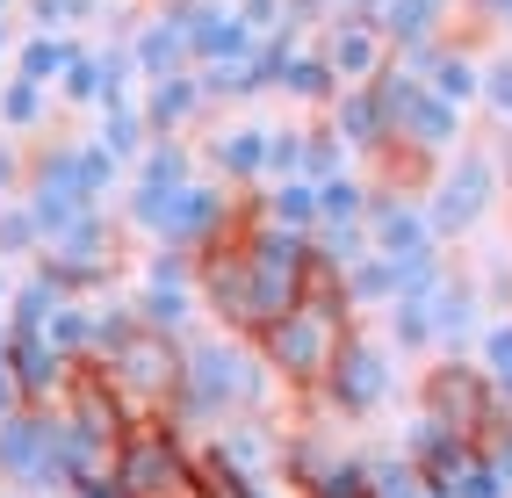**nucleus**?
<instances>
[{"label": "nucleus", "instance_id": "nucleus-1", "mask_svg": "<svg viewBox=\"0 0 512 498\" xmlns=\"http://www.w3.org/2000/svg\"><path fill=\"white\" fill-rule=\"evenodd\" d=\"M275 369L260 361L253 340H238V332H188L181 340V390H174V419L188 441L217 434L231 419H267L275 412Z\"/></svg>", "mask_w": 512, "mask_h": 498}, {"label": "nucleus", "instance_id": "nucleus-2", "mask_svg": "<svg viewBox=\"0 0 512 498\" xmlns=\"http://www.w3.org/2000/svg\"><path fill=\"white\" fill-rule=\"evenodd\" d=\"M354 340V304H347V289H339V275L332 268H318L311 275V289L296 296V304L260 332V361L275 369V383L282 390H296V397H318L325 390V376H332V361H339V347Z\"/></svg>", "mask_w": 512, "mask_h": 498}, {"label": "nucleus", "instance_id": "nucleus-3", "mask_svg": "<svg viewBox=\"0 0 512 498\" xmlns=\"http://www.w3.org/2000/svg\"><path fill=\"white\" fill-rule=\"evenodd\" d=\"M238 203H246V195H231L224 181L195 174V181L174 188V195L130 188V195H123V217H130V231H145V239L166 246V253H202V246H217L224 231L238 224Z\"/></svg>", "mask_w": 512, "mask_h": 498}, {"label": "nucleus", "instance_id": "nucleus-4", "mask_svg": "<svg viewBox=\"0 0 512 498\" xmlns=\"http://www.w3.org/2000/svg\"><path fill=\"white\" fill-rule=\"evenodd\" d=\"M505 203V159L491 145H462L433 166L426 181V217H433V239H469V231H484Z\"/></svg>", "mask_w": 512, "mask_h": 498}, {"label": "nucleus", "instance_id": "nucleus-5", "mask_svg": "<svg viewBox=\"0 0 512 498\" xmlns=\"http://www.w3.org/2000/svg\"><path fill=\"white\" fill-rule=\"evenodd\" d=\"M87 369L116 390V405L130 419H166V412H174V390H181V340L138 325L123 347H109L101 361H87Z\"/></svg>", "mask_w": 512, "mask_h": 498}, {"label": "nucleus", "instance_id": "nucleus-6", "mask_svg": "<svg viewBox=\"0 0 512 498\" xmlns=\"http://www.w3.org/2000/svg\"><path fill=\"white\" fill-rule=\"evenodd\" d=\"M116 498H195V441L174 419H138L116 455Z\"/></svg>", "mask_w": 512, "mask_h": 498}, {"label": "nucleus", "instance_id": "nucleus-7", "mask_svg": "<svg viewBox=\"0 0 512 498\" xmlns=\"http://www.w3.org/2000/svg\"><path fill=\"white\" fill-rule=\"evenodd\" d=\"M282 484L296 498H375V455L339 448L325 426L282 434Z\"/></svg>", "mask_w": 512, "mask_h": 498}, {"label": "nucleus", "instance_id": "nucleus-8", "mask_svg": "<svg viewBox=\"0 0 512 498\" xmlns=\"http://www.w3.org/2000/svg\"><path fill=\"white\" fill-rule=\"evenodd\" d=\"M0 484L22 498L65 491V419L58 405H22L0 419Z\"/></svg>", "mask_w": 512, "mask_h": 498}, {"label": "nucleus", "instance_id": "nucleus-9", "mask_svg": "<svg viewBox=\"0 0 512 498\" xmlns=\"http://www.w3.org/2000/svg\"><path fill=\"white\" fill-rule=\"evenodd\" d=\"M419 412L433 426H448V434H462L469 448H484V434L498 426V390L484 383V369H476L469 354H440L433 369L419 376Z\"/></svg>", "mask_w": 512, "mask_h": 498}, {"label": "nucleus", "instance_id": "nucleus-10", "mask_svg": "<svg viewBox=\"0 0 512 498\" xmlns=\"http://www.w3.org/2000/svg\"><path fill=\"white\" fill-rule=\"evenodd\" d=\"M37 268H44L65 296H87V289H101V282H116V268H123V224H116L109 210H87L80 224H65L58 239H44Z\"/></svg>", "mask_w": 512, "mask_h": 498}, {"label": "nucleus", "instance_id": "nucleus-11", "mask_svg": "<svg viewBox=\"0 0 512 498\" xmlns=\"http://www.w3.org/2000/svg\"><path fill=\"white\" fill-rule=\"evenodd\" d=\"M390 390H397L390 340H375V332H361V325H354V340L339 347L332 376H325V390H318V405H325L332 419H375V412L390 405Z\"/></svg>", "mask_w": 512, "mask_h": 498}, {"label": "nucleus", "instance_id": "nucleus-12", "mask_svg": "<svg viewBox=\"0 0 512 498\" xmlns=\"http://www.w3.org/2000/svg\"><path fill=\"white\" fill-rule=\"evenodd\" d=\"M130 304H138V325L188 340L195 318H202L195 253H166V246H152V253H145V268H138V289H130Z\"/></svg>", "mask_w": 512, "mask_h": 498}, {"label": "nucleus", "instance_id": "nucleus-13", "mask_svg": "<svg viewBox=\"0 0 512 498\" xmlns=\"http://www.w3.org/2000/svg\"><path fill=\"white\" fill-rule=\"evenodd\" d=\"M311 44L325 51V65H332L339 87H375V73L390 65V37H383L375 15H361V8H332Z\"/></svg>", "mask_w": 512, "mask_h": 498}, {"label": "nucleus", "instance_id": "nucleus-14", "mask_svg": "<svg viewBox=\"0 0 512 498\" xmlns=\"http://www.w3.org/2000/svg\"><path fill=\"white\" fill-rule=\"evenodd\" d=\"M368 246L375 253H390V260H419L433 253V217H426V195L419 188H390V181H375L368 195Z\"/></svg>", "mask_w": 512, "mask_h": 498}, {"label": "nucleus", "instance_id": "nucleus-15", "mask_svg": "<svg viewBox=\"0 0 512 498\" xmlns=\"http://www.w3.org/2000/svg\"><path fill=\"white\" fill-rule=\"evenodd\" d=\"M195 448L210 462H224L231 477H253V484L282 477V426H275V412L267 419H231V426H217V434H202Z\"/></svg>", "mask_w": 512, "mask_h": 498}, {"label": "nucleus", "instance_id": "nucleus-16", "mask_svg": "<svg viewBox=\"0 0 512 498\" xmlns=\"http://www.w3.org/2000/svg\"><path fill=\"white\" fill-rule=\"evenodd\" d=\"M130 58H138V80H174V73H195V44H188V0H166L152 8L138 29H130Z\"/></svg>", "mask_w": 512, "mask_h": 498}, {"label": "nucleus", "instance_id": "nucleus-17", "mask_svg": "<svg viewBox=\"0 0 512 498\" xmlns=\"http://www.w3.org/2000/svg\"><path fill=\"white\" fill-rule=\"evenodd\" d=\"M202 166L210 181H224L231 195H253L267 181V123H224L202 138Z\"/></svg>", "mask_w": 512, "mask_h": 498}, {"label": "nucleus", "instance_id": "nucleus-18", "mask_svg": "<svg viewBox=\"0 0 512 498\" xmlns=\"http://www.w3.org/2000/svg\"><path fill=\"white\" fill-rule=\"evenodd\" d=\"M404 65H412L440 102H455V109H476V94H484V58H476V44H462V37H440L426 51H404Z\"/></svg>", "mask_w": 512, "mask_h": 498}, {"label": "nucleus", "instance_id": "nucleus-19", "mask_svg": "<svg viewBox=\"0 0 512 498\" xmlns=\"http://www.w3.org/2000/svg\"><path fill=\"white\" fill-rule=\"evenodd\" d=\"M426 311H433V347L440 354H469L476 332H484V289H476V275L448 268V282L426 296Z\"/></svg>", "mask_w": 512, "mask_h": 498}, {"label": "nucleus", "instance_id": "nucleus-20", "mask_svg": "<svg viewBox=\"0 0 512 498\" xmlns=\"http://www.w3.org/2000/svg\"><path fill=\"white\" fill-rule=\"evenodd\" d=\"M188 44H195V65H238L260 51V37L238 22L231 0H188Z\"/></svg>", "mask_w": 512, "mask_h": 498}, {"label": "nucleus", "instance_id": "nucleus-21", "mask_svg": "<svg viewBox=\"0 0 512 498\" xmlns=\"http://www.w3.org/2000/svg\"><path fill=\"white\" fill-rule=\"evenodd\" d=\"M8 332H15V325H8ZM8 369H15V383H22L29 405H58L65 383L80 376V361H65L44 332H15V340H8Z\"/></svg>", "mask_w": 512, "mask_h": 498}, {"label": "nucleus", "instance_id": "nucleus-22", "mask_svg": "<svg viewBox=\"0 0 512 498\" xmlns=\"http://www.w3.org/2000/svg\"><path fill=\"white\" fill-rule=\"evenodd\" d=\"M138 109L152 123V138H188V130L210 116L217 102H210V87H202V73H174V80H152L138 94Z\"/></svg>", "mask_w": 512, "mask_h": 498}, {"label": "nucleus", "instance_id": "nucleus-23", "mask_svg": "<svg viewBox=\"0 0 512 498\" xmlns=\"http://www.w3.org/2000/svg\"><path fill=\"white\" fill-rule=\"evenodd\" d=\"M375 29L390 37V58L426 51V44L448 37V0H383V8H375Z\"/></svg>", "mask_w": 512, "mask_h": 498}, {"label": "nucleus", "instance_id": "nucleus-24", "mask_svg": "<svg viewBox=\"0 0 512 498\" xmlns=\"http://www.w3.org/2000/svg\"><path fill=\"white\" fill-rule=\"evenodd\" d=\"M325 123L347 138V152L354 159H383V102H375V87H339L332 94V109H325Z\"/></svg>", "mask_w": 512, "mask_h": 498}, {"label": "nucleus", "instance_id": "nucleus-25", "mask_svg": "<svg viewBox=\"0 0 512 498\" xmlns=\"http://www.w3.org/2000/svg\"><path fill=\"white\" fill-rule=\"evenodd\" d=\"M195 174H202V152H195L188 138H152V145H145V159L130 166V188L174 195V188H188Z\"/></svg>", "mask_w": 512, "mask_h": 498}, {"label": "nucleus", "instance_id": "nucleus-26", "mask_svg": "<svg viewBox=\"0 0 512 498\" xmlns=\"http://www.w3.org/2000/svg\"><path fill=\"white\" fill-rule=\"evenodd\" d=\"M87 44L73 37V29H29V37L15 44V80H37V87H58L65 65H73Z\"/></svg>", "mask_w": 512, "mask_h": 498}, {"label": "nucleus", "instance_id": "nucleus-27", "mask_svg": "<svg viewBox=\"0 0 512 498\" xmlns=\"http://www.w3.org/2000/svg\"><path fill=\"white\" fill-rule=\"evenodd\" d=\"M260 224H282V231H318V181H267L246 195Z\"/></svg>", "mask_w": 512, "mask_h": 498}, {"label": "nucleus", "instance_id": "nucleus-28", "mask_svg": "<svg viewBox=\"0 0 512 498\" xmlns=\"http://www.w3.org/2000/svg\"><path fill=\"white\" fill-rule=\"evenodd\" d=\"M339 289H347L354 318H361V311H390V304H397V260L368 246L361 260H347V268H339Z\"/></svg>", "mask_w": 512, "mask_h": 498}, {"label": "nucleus", "instance_id": "nucleus-29", "mask_svg": "<svg viewBox=\"0 0 512 498\" xmlns=\"http://www.w3.org/2000/svg\"><path fill=\"white\" fill-rule=\"evenodd\" d=\"M94 145L109 152V159H123V166H138V159H145V145H152V123H145V109H138V102L94 109Z\"/></svg>", "mask_w": 512, "mask_h": 498}, {"label": "nucleus", "instance_id": "nucleus-30", "mask_svg": "<svg viewBox=\"0 0 512 498\" xmlns=\"http://www.w3.org/2000/svg\"><path fill=\"white\" fill-rule=\"evenodd\" d=\"M44 340L65 361H80V369H87V361H94V304H87V296H65V304L51 311V325H44Z\"/></svg>", "mask_w": 512, "mask_h": 498}, {"label": "nucleus", "instance_id": "nucleus-31", "mask_svg": "<svg viewBox=\"0 0 512 498\" xmlns=\"http://www.w3.org/2000/svg\"><path fill=\"white\" fill-rule=\"evenodd\" d=\"M339 174H354V152L347 138L318 116V123H303V181H339Z\"/></svg>", "mask_w": 512, "mask_h": 498}, {"label": "nucleus", "instance_id": "nucleus-32", "mask_svg": "<svg viewBox=\"0 0 512 498\" xmlns=\"http://www.w3.org/2000/svg\"><path fill=\"white\" fill-rule=\"evenodd\" d=\"M44 116H51V87H37V80H0V130H15V138H29V130H44Z\"/></svg>", "mask_w": 512, "mask_h": 498}, {"label": "nucleus", "instance_id": "nucleus-33", "mask_svg": "<svg viewBox=\"0 0 512 498\" xmlns=\"http://www.w3.org/2000/svg\"><path fill=\"white\" fill-rule=\"evenodd\" d=\"M58 304H65V289L37 268V275H22V282H15V296H8V325H15V332H44Z\"/></svg>", "mask_w": 512, "mask_h": 498}, {"label": "nucleus", "instance_id": "nucleus-34", "mask_svg": "<svg viewBox=\"0 0 512 498\" xmlns=\"http://www.w3.org/2000/svg\"><path fill=\"white\" fill-rule=\"evenodd\" d=\"M383 340L397 354H433V311H426V296H397V304L383 311Z\"/></svg>", "mask_w": 512, "mask_h": 498}, {"label": "nucleus", "instance_id": "nucleus-35", "mask_svg": "<svg viewBox=\"0 0 512 498\" xmlns=\"http://www.w3.org/2000/svg\"><path fill=\"white\" fill-rule=\"evenodd\" d=\"M476 369H484V383L498 390V405H512V318H491L484 332H476Z\"/></svg>", "mask_w": 512, "mask_h": 498}, {"label": "nucleus", "instance_id": "nucleus-36", "mask_svg": "<svg viewBox=\"0 0 512 498\" xmlns=\"http://www.w3.org/2000/svg\"><path fill=\"white\" fill-rule=\"evenodd\" d=\"M37 253H44V231H37L22 195H8L0 203V260H37Z\"/></svg>", "mask_w": 512, "mask_h": 498}, {"label": "nucleus", "instance_id": "nucleus-37", "mask_svg": "<svg viewBox=\"0 0 512 498\" xmlns=\"http://www.w3.org/2000/svg\"><path fill=\"white\" fill-rule=\"evenodd\" d=\"M267 181H303V123H267Z\"/></svg>", "mask_w": 512, "mask_h": 498}, {"label": "nucleus", "instance_id": "nucleus-38", "mask_svg": "<svg viewBox=\"0 0 512 498\" xmlns=\"http://www.w3.org/2000/svg\"><path fill=\"white\" fill-rule=\"evenodd\" d=\"M58 102H65V109H101V51H94V44H87L73 65H65Z\"/></svg>", "mask_w": 512, "mask_h": 498}, {"label": "nucleus", "instance_id": "nucleus-39", "mask_svg": "<svg viewBox=\"0 0 512 498\" xmlns=\"http://www.w3.org/2000/svg\"><path fill=\"white\" fill-rule=\"evenodd\" d=\"M123 174H130V166H123V159H109V152H101L94 138H80V188L94 195V203H101V210H109V195L123 188Z\"/></svg>", "mask_w": 512, "mask_h": 498}, {"label": "nucleus", "instance_id": "nucleus-40", "mask_svg": "<svg viewBox=\"0 0 512 498\" xmlns=\"http://www.w3.org/2000/svg\"><path fill=\"white\" fill-rule=\"evenodd\" d=\"M476 109H491L498 123H512V51L484 58V94H476Z\"/></svg>", "mask_w": 512, "mask_h": 498}, {"label": "nucleus", "instance_id": "nucleus-41", "mask_svg": "<svg viewBox=\"0 0 512 498\" xmlns=\"http://www.w3.org/2000/svg\"><path fill=\"white\" fill-rule=\"evenodd\" d=\"M94 8H101V0H29V22H37V29H73Z\"/></svg>", "mask_w": 512, "mask_h": 498}, {"label": "nucleus", "instance_id": "nucleus-42", "mask_svg": "<svg viewBox=\"0 0 512 498\" xmlns=\"http://www.w3.org/2000/svg\"><path fill=\"white\" fill-rule=\"evenodd\" d=\"M484 462H491V470H498V484L512 491V405L498 412V426H491V434H484Z\"/></svg>", "mask_w": 512, "mask_h": 498}, {"label": "nucleus", "instance_id": "nucleus-43", "mask_svg": "<svg viewBox=\"0 0 512 498\" xmlns=\"http://www.w3.org/2000/svg\"><path fill=\"white\" fill-rule=\"evenodd\" d=\"M238 8V22L253 29V37H275V29L289 22V0H231Z\"/></svg>", "mask_w": 512, "mask_h": 498}, {"label": "nucleus", "instance_id": "nucleus-44", "mask_svg": "<svg viewBox=\"0 0 512 498\" xmlns=\"http://www.w3.org/2000/svg\"><path fill=\"white\" fill-rule=\"evenodd\" d=\"M22 181H29V159H22L15 145H0V203H8V195H22Z\"/></svg>", "mask_w": 512, "mask_h": 498}, {"label": "nucleus", "instance_id": "nucleus-45", "mask_svg": "<svg viewBox=\"0 0 512 498\" xmlns=\"http://www.w3.org/2000/svg\"><path fill=\"white\" fill-rule=\"evenodd\" d=\"M476 22L498 29V37H512V0H476Z\"/></svg>", "mask_w": 512, "mask_h": 498}, {"label": "nucleus", "instance_id": "nucleus-46", "mask_svg": "<svg viewBox=\"0 0 512 498\" xmlns=\"http://www.w3.org/2000/svg\"><path fill=\"white\" fill-rule=\"evenodd\" d=\"M22 405H29V397H22L15 369H8V361H0V419H8V412H22Z\"/></svg>", "mask_w": 512, "mask_h": 498}, {"label": "nucleus", "instance_id": "nucleus-47", "mask_svg": "<svg viewBox=\"0 0 512 498\" xmlns=\"http://www.w3.org/2000/svg\"><path fill=\"white\" fill-rule=\"evenodd\" d=\"M8 296H15V282H8V260H0V318H8Z\"/></svg>", "mask_w": 512, "mask_h": 498}, {"label": "nucleus", "instance_id": "nucleus-48", "mask_svg": "<svg viewBox=\"0 0 512 498\" xmlns=\"http://www.w3.org/2000/svg\"><path fill=\"white\" fill-rule=\"evenodd\" d=\"M8 340H15V332H8V318H0V361H8Z\"/></svg>", "mask_w": 512, "mask_h": 498}, {"label": "nucleus", "instance_id": "nucleus-49", "mask_svg": "<svg viewBox=\"0 0 512 498\" xmlns=\"http://www.w3.org/2000/svg\"><path fill=\"white\" fill-rule=\"evenodd\" d=\"M0 58H15V44H8V22H0Z\"/></svg>", "mask_w": 512, "mask_h": 498}, {"label": "nucleus", "instance_id": "nucleus-50", "mask_svg": "<svg viewBox=\"0 0 512 498\" xmlns=\"http://www.w3.org/2000/svg\"><path fill=\"white\" fill-rule=\"evenodd\" d=\"M8 8H15V0H0V22H8Z\"/></svg>", "mask_w": 512, "mask_h": 498}, {"label": "nucleus", "instance_id": "nucleus-51", "mask_svg": "<svg viewBox=\"0 0 512 498\" xmlns=\"http://www.w3.org/2000/svg\"><path fill=\"white\" fill-rule=\"evenodd\" d=\"M87 498H116V491H87Z\"/></svg>", "mask_w": 512, "mask_h": 498}, {"label": "nucleus", "instance_id": "nucleus-52", "mask_svg": "<svg viewBox=\"0 0 512 498\" xmlns=\"http://www.w3.org/2000/svg\"><path fill=\"white\" fill-rule=\"evenodd\" d=\"M332 8H347V0H332Z\"/></svg>", "mask_w": 512, "mask_h": 498}, {"label": "nucleus", "instance_id": "nucleus-53", "mask_svg": "<svg viewBox=\"0 0 512 498\" xmlns=\"http://www.w3.org/2000/svg\"><path fill=\"white\" fill-rule=\"evenodd\" d=\"M448 8H455V0H448Z\"/></svg>", "mask_w": 512, "mask_h": 498}]
</instances>
